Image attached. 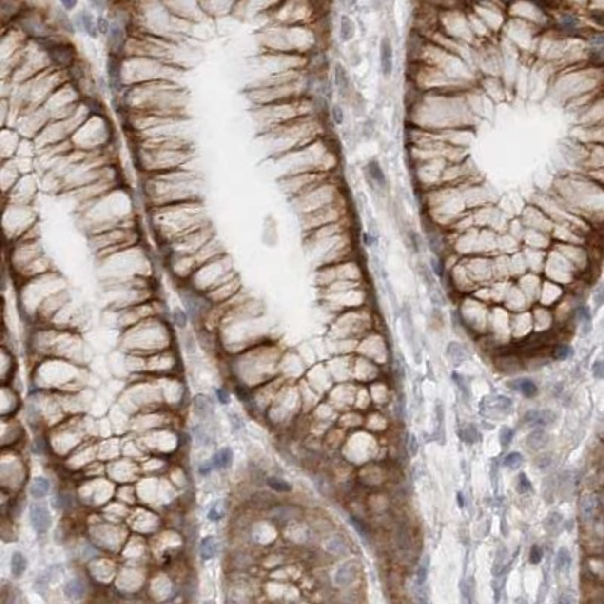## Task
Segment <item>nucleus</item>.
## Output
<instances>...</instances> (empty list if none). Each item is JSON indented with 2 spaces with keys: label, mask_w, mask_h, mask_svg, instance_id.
<instances>
[{
  "label": "nucleus",
  "mask_w": 604,
  "mask_h": 604,
  "mask_svg": "<svg viewBox=\"0 0 604 604\" xmlns=\"http://www.w3.org/2000/svg\"><path fill=\"white\" fill-rule=\"evenodd\" d=\"M52 576H53V569H52V568L42 571L41 574L35 579V583H34L35 591H38L39 594H42L45 589H47V587H49V583H50V579H52Z\"/></svg>",
  "instance_id": "b1692460"
},
{
  "label": "nucleus",
  "mask_w": 604,
  "mask_h": 604,
  "mask_svg": "<svg viewBox=\"0 0 604 604\" xmlns=\"http://www.w3.org/2000/svg\"><path fill=\"white\" fill-rule=\"evenodd\" d=\"M512 387L515 390H518L523 396L526 397H533L538 393V387L536 384L529 379V378H523V379H517L512 382Z\"/></svg>",
  "instance_id": "aec40b11"
},
{
  "label": "nucleus",
  "mask_w": 604,
  "mask_h": 604,
  "mask_svg": "<svg viewBox=\"0 0 604 604\" xmlns=\"http://www.w3.org/2000/svg\"><path fill=\"white\" fill-rule=\"evenodd\" d=\"M594 304H595L597 310L604 305V281L601 284H598V287L594 292Z\"/></svg>",
  "instance_id": "58836bf2"
},
{
  "label": "nucleus",
  "mask_w": 604,
  "mask_h": 604,
  "mask_svg": "<svg viewBox=\"0 0 604 604\" xmlns=\"http://www.w3.org/2000/svg\"><path fill=\"white\" fill-rule=\"evenodd\" d=\"M192 405H194L195 415L199 417L201 420H207L213 415V404H212V400L204 394H196L192 399Z\"/></svg>",
  "instance_id": "6e6552de"
},
{
  "label": "nucleus",
  "mask_w": 604,
  "mask_h": 604,
  "mask_svg": "<svg viewBox=\"0 0 604 604\" xmlns=\"http://www.w3.org/2000/svg\"><path fill=\"white\" fill-rule=\"evenodd\" d=\"M192 433H194V438H195V441H196L199 446H204V447L212 446L213 438H212V435L209 433V430H207L203 425H196V426H194V428H192Z\"/></svg>",
  "instance_id": "5701e85b"
},
{
  "label": "nucleus",
  "mask_w": 604,
  "mask_h": 604,
  "mask_svg": "<svg viewBox=\"0 0 604 604\" xmlns=\"http://www.w3.org/2000/svg\"><path fill=\"white\" fill-rule=\"evenodd\" d=\"M216 396H218V400L221 402L222 405H227L228 402H230V394H228L227 390H224V389H218V390H216Z\"/></svg>",
  "instance_id": "864d4df0"
},
{
  "label": "nucleus",
  "mask_w": 604,
  "mask_h": 604,
  "mask_svg": "<svg viewBox=\"0 0 604 604\" xmlns=\"http://www.w3.org/2000/svg\"><path fill=\"white\" fill-rule=\"evenodd\" d=\"M559 601L562 603H571V601H576L574 597H559Z\"/></svg>",
  "instance_id": "bf43d9fd"
},
{
  "label": "nucleus",
  "mask_w": 604,
  "mask_h": 604,
  "mask_svg": "<svg viewBox=\"0 0 604 604\" xmlns=\"http://www.w3.org/2000/svg\"><path fill=\"white\" fill-rule=\"evenodd\" d=\"M551 455L548 453H546V455H541V456H538L536 459H535V466H536V468H539L541 471H546L550 466H551Z\"/></svg>",
  "instance_id": "e433bc0d"
},
{
  "label": "nucleus",
  "mask_w": 604,
  "mask_h": 604,
  "mask_svg": "<svg viewBox=\"0 0 604 604\" xmlns=\"http://www.w3.org/2000/svg\"><path fill=\"white\" fill-rule=\"evenodd\" d=\"M338 37L342 42H351L355 37V23L349 15H342L338 24Z\"/></svg>",
  "instance_id": "f8f14e48"
},
{
  "label": "nucleus",
  "mask_w": 604,
  "mask_h": 604,
  "mask_svg": "<svg viewBox=\"0 0 604 604\" xmlns=\"http://www.w3.org/2000/svg\"><path fill=\"white\" fill-rule=\"evenodd\" d=\"M408 239H409V243L412 246L414 253H419L420 251V237H419V234H417V231L409 228L408 230Z\"/></svg>",
  "instance_id": "a19ab883"
},
{
  "label": "nucleus",
  "mask_w": 604,
  "mask_h": 604,
  "mask_svg": "<svg viewBox=\"0 0 604 604\" xmlns=\"http://www.w3.org/2000/svg\"><path fill=\"white\" fill-rule=\"evenodd\" d=\"M430 265H432V269H433V272H435V275H438V276L444 275V265H443V260L438 255L430 258Z\"/></svg>",
  "instance_id": "79ce46f5"
},
{
  "label": "nucleus",
  "mask_w": 604,
  "mask_h": 604,
  "mask_svg": "<svg viewBox=\"0 0 604 604\" xmlns=\"http://www.w3.org/2000/svg\"><path fill=\"white\" fill-rule=\"evenodd\" d=\"M529 561H530V564H539L541 561H543V548H541L539 546H533L530 548Z\"/></svg>",
  "instance_id": "37998d69"
},
{
  "label": "nucleus",
  "mask_w": 604,
  "mask_h": 604,
  "mask_svg": "<svg viewBox=\"0 0 604 604\" xmlns=\"http://www.w3.org/2000/svg\"><path fill=\"white\" fill-rule=\"evenodd\" d=\"M586 44L589 49L604 47V30H592L586 35Z\"/></svg>",
  "instance_id": "a878e982"
},
{
  "label": "nucleus",
  "mask_w": 604,
  "mask_h": 604,
  "mask_svg": "<svg viewBox=\"0 0 604 604\" xmlns=\"http://www.w3.org/2000/svg\"><path fill=\"white\" fill-rule=\"evenodd\" d=\"M512 438H514V430L510 429V428H502V430H500V444H502V447H507L510 443H512Z\"/></svg>",
  "instance_id": "4c0bfd02"
},
{
  "label": "nucleus",
  "mask_w": 604,
  "mask_h": 604,
  "mask_svg": "<svg viewBox=\"0 0 604 604\" xmlns=\"http://www.w3.org/2000/svg\"><path fill=\"white\" fill-rule=\"evenodd\" d=\"M349 521H351V524L353 526V527H355V529H357L358 535H360V536H361L363 539H367V532H366V529L363 527V526L360 524V521H358L357 518H353V517H352V518H351Z\"/></svg>",
  "instance_id": "8fccbe9b"
},
{
  "label": "nucleus",
  "mask_w": 604,
  "mask_h": 604,
  "mask_svg": "<svg viewBox=\"0 0 604 604\" xmlns=\"http://www.w3.org/2000/svg\"><path fill=\"white\" fill-rule=\"evenodd\" d=\"M387 3V0H373V8L375 9H382V6Z\"/></svg>",
  "instance_id": "13d9d810"
},
{
  "label": "nucleus",
  "mask_w": 604,
  "mask_h": 604,
  "mask_svg": "<svg viewBox=\"0 0 604 604\" xmlns=\"http://www.w3.org/2000/svg\"><path fill=\"white\" fill-rule=\"evenodd\" d=\"M349 62H351V65L352 67H358L361 62H363V58H361V52L358 50V45L357 47H355V52L353 50H351L349 52Z\"/></svg>",
  "instance_id": "c03bdc74"
},
{
  "label": "nucleus",
  "mask_w": 604,
  "mask_h": 604,
  "mask_svg": "<svg viewBox=\"0 0 604 604\" xmlns=\"http://www.w3.org/2000/svg\"><path fill=\"white\" fill-rule=\"evenodd\" d=\"M557 26H559L561 32L568 34V35H574L582 29V21H580V19L577 17V15L571 14V12H565L559 17Z\"/></svg>",
  "instance_id": "1a4fd4ad"
},
{
  "label": "nucleus",
  "mask_w": 604,
  "mask_h": 604,
  "mask_svg": "<svg viewBox=\"0 0 604 604\" xmlns=\"http://www.w3.org/2000/svg\"><path fill=\"white\" fill-rule=\"evenodd\" d=\"M97 27H98V32H100V34L107 35V34H109L111 24H109V21L104 20V19H98V20H97Z\"/></svg>",
  "instance_id": "3c124183"
},
{
  "label": "nucleus",
  "mask_w": 604,
  "mask_h": 604,
  "mask_svg": "<svg viewBox=\"0 0 604 604\" xmlns=\"http://www.w3.org/2000/svg\"><path fill=\"white\" fill-rule=\"evenodd\" d=\"M571 564H572V557H571L569 550L566 547H561L559 551H557V556H556L557 569L562 571V572H568L569 568H571Z\"/></svg>",
  "instance_id": "4be33fe9"
},
{
  "label": "nucleus",
  "mask_w": 604,
  "mask_h": 604,
  "mask_svg": "<svg viewBox=\"0 0 604 604\" xmlns=\"http://www.w3.org/2000/svg\"><path fill=\"white\" fill-rule=\"evenodd\" d=\"M89 2L94 5L96 9H103V6H104V0H89Z\"/></svg>",
  "instance_id": "4d7b16f0"
},
{
  "label": "nucleus",
  "mask_w": 604,
  "mask_h": 604,
  "mask_svg": "<svg viewBox=\"0 0 604 604\" xmlns=\"http://www.w3.org/2000/svg\"><path fill=\"white\" fill-rule=\"evenodd\" d=\"M571 355H572V348L568 346V345H561V346H557L554 349V358L559 360V361L568 360Z\"/></svg>",
  "instance_id": "72a5a7b5"
},
{
  "label": "nucleus",
  "mask_w": 604,
  "mask_h": 604,
  "mask_svg": "<svg viewBox=\"0 0 604 604\" xmlns=\"http://www.w3.org/2000/svg\"><path fill=\"white\" fill-rule=\"evenodd\" d=\"M173 320H174V323L177 325V327L184 328L186 325H188V314H186L181 308H175L173 312Z\"/></svg>",
  "instance_id": "c9c22d12"
},
{
  "label": "nucleus",
  "mask_w": 604,
  "mask_h": 604,
  "mask_svg": "<svg viewBox=\"0 0 604 604\" xmlns=\"http://www.w3.org/2000/svg\"><path fill=\"white\" fill-rule=\"evenodd\" d=\"M29 520H30V526L32 529L42 535L45 533L52 526V517L49 509L42 506V505H32L29 509Z\"/></svg>",
  "instance_id": "7ed1b4c3"
},
{
  "label": "nucleus",
  "mask_w": 604,
  "mask_h": 604,
  "mask_svg": "<svg viewBox=\"0 0 604 604\" xmlns=\"http://www.w3.org/2000/svg\"><path fill=\"white\" fill-rule=\"evenodd\" d=\"M233 456H234V453L230 447L221 448V450L216 452L212 458L213 464H214V468L225 470V468L231 467V464H233Z\"/></svg>",
  "instance_id": "2eb2a0df"
},
{
  "label": "nucleus",
  "mask_w": 604,
  "mask_h": 604,
  "mask_svg": "<svg viewBox=\"0 0 604 604\" xmlns=\"http://www.w3.org/2000/svg\"><path fill=\"white\" fill-rule=\"evenodd\" d=\"M523 419L527 425L547 426V425H553L556 422L557 415L551 409H533V411H529L527 414H524Z\"/></svg>",
  "instance_id": "0eeeda50"
},
{
  "label": "nucleus",
  "mask_w": 604,
  "mask_h": 604,
  "mask_svg": "<svg viewBox=\"0 0 604 604\" xmlns=\"http://www.w3.org/2000/svg\"><path fill=\"white\" fill-rule=\"evenodd\" d=\"M79 23L82 26V29L85 30V34L91 38H97L98 37V27H97V21L92 17V14L89 11H82L80 12V17H79Z\"/></svg>",
  "instance_id": "dca6fc26"
},
{
  "label": "nucleus",
  "mask_w": 604,
  "mask_h": 604,
  "mask_svg": "<svg viewBox=\"0 0 604 604\" xmlns=\"http://www.w3.org/2000/svg\"><path fill=\"white\" fill-rule=\"evenodd\" d=\"M107 64H106V73H107V85H109L112 94H121L124 88V67H122V55L117 53H109L107 55Z\"/></svg>",
  "instance_id": "f257e3e1"
},
{
  "label": "nucleus",
  "mask_w": 604,
  "mask_h": 604,
  "mask_svg": "<svg viewBox=\"0 0 604 604\" xmlns=\"http://www.w3.org/2000/svg\"><path fill=\"white\" fill-rule=\"evenodd\" d=\"M592 373L597 379H604V361L598 360L592 366Z\"/></svg>",
  "instance_id": "a18cd8bd"
},
{
  "label": "nucleus",
  "mask_w": 604,
  "mask_h": 604,
  "mask_svg": "<svg viewBox=\"0 0 604 604\" xmlns=\"http://www.w3.org/2000/svg\"><path fill=\"white\" fill-rule=\"evenodd\" d=\"M363 240H364V243H366L367 246H370L373 242H376V237H373L370 233H364V234H363Z\"/></svg>",
  "instance_id": "6e6d98bb"
},
{
  "label": "nucleus",
  "mask_w": 604,
  "mask_h": 604,
  "mask_svg": "<svg viewBox=\"0 0 604 604\" xmlns=\"http://www.w3.org/2000/svg\"><path fill=\"white\" fill-rule=\"evenodd\" d=\"M26 566H27V561H26L24 554L20 553V551L12 553V557H11V572H12V576L14 577H21L24 574V571H26Z\"/></svg>",
  "instance_id": "412c9836"
},
{
  "label": "nucleus",
  "mask_w": 604,
  "mask_h": 604,
  "mask_svg": "<svg viewBox=\"0 0 604 604\" xmlns=\"http://www.w3.org/2000/svg\"><path fill=\"white\" fill-rule=\"evenodd\" d=\"M576 317L580 322L582 328H583V334H589L592 330V314H591V310L587 305H579L576 310Z\"/></svg>",
  "instance_id": "6ab92c4d"
},
{
  "label": "nucleus",
  "mask_w": 604,
  "mask_h": 604,
  "mask_svg": "<svg viewBox=\"0 0 604 604\" xmlns=\"http://www.w3.org/2000/svg\"><path fill=\"white\" fill-rule=\"evenodd\" d=\"M408 448H409V453L412 456L417 455V452H419V443H417V438L414 435H411L409 440H408Z\"/></svg>",
  "instance_id": "603ef678"
},
{
  "label": "nucleus",
  "mask_w": 604,
  "mask_h": 604,
  "mask_svg": "<svg viewBox=\"0 0 604 604\" xmlns=\"http://www.w3.org/2000/svg\"><path fill=\"white\" fill-rule=\"evenodd\" d=\"M107 45H109L111 53L124 55V45H126V34L124 29L118 23H111L109 34H107Z\"/></svg>",
  "instance_id": "423d86ee"
},
{
  "label": "nucleus",
  "mask_w": 604,
  "mask_h": 604,
  "mask_svg": "<svg viewBox=\"0 0 604 604\" xmlns=\"http://www.w3.org/2000/svg\"><path fill=\"white\" fill-rule=\"evenodd\" d=\"M355 572H357V568H355L353 564L349 562V564L342 565V566L337 569L335 576H334L335 585H337V586H348V585H351V583L353 582Z\"/></svg>",
  "instance_id": "9d476101"
},
{
  "label": "nucleus",
  "mask_w": 604,
  "mask_h": 604,
  "mask_svg": "<svg viewBox=\"0 0 604 604\" xmlns=\"http://www.w3.org/2000/svg\"><path fill=\"white\" fill-rule=\"evenodd\" d=\"M458 505H459V507H464V497H462L461 492H458Z\"/></svg>",
  "instance_id": "052dcab7"
},
{
  "label": "nucleus",
  "mask_w": 604,
  "mask_h": 604,
  "mask_svg": "<svg viewBox=\"0 0 604 604\" xmlns=\"http://www.w3.org/2000/svg\"><path fill=\"white\" fill-rule=\"evenodd\" d=\"M459 437H461L462 441H466V443H468V444H473V443H476V441L479 440V432L476 430L474 426H467V428H464V429L459 432Z\"/></svg>",
  "instance_id": "473e14b6"
},
{
  "label": "nucleus",
  "mask_w": 604,
  "mask_h": 604,
  "mask_svg": "<svg viewBox=\"0 0 604 604\" xmlns=\"http://www.w3.org/2000/svg\"><path fill=\"white\" fill-rule=\"evenodd\" d=\"M213 470H214L213 459H210V461H207V462H203V464H201V466L198 467V471H199L201 476H209Z\"/></svg>",
  "instance_id": "49530a36"
},
{
  "label": "nucleus",
  "mask_w": 604,
  "mask_h": 604,
  "mask_svg": "<svg viewBox=\"0 0 604 604\" xmlns=\"http://www.w3.org/2000/svg\"><path fill=\"white\" fill-rule=\"evenodd\" d=\"M495 404H497V407L502 408V409H509L510 407H512V400L507 399L506 396H499V397H495Z\"/></svg>",
  "instance_id": "09e8293b"
},
{
  "label": "nucleus",
  "mask_w": 604,
  "mask_h": 604,
  "mask_svg": "<svg viewBox=\"0 0 604 604\" xmlns=\"http://www.w3.org/2000/svg\"><path fill=\"white\" fill-rule=\"evenodd\" d=\"M375 133H376V122H375V119L366 118L364 122H363V126H361V136H363V139H366V141H370V139L375 136Z\"/></svg>",
  "instance_id": "7c9ffc66"
},
{
  "label": "nucleus",
  "mask_w": 604,
  "mask_h": 604,
  "mask_svg": "<svg viewBox=\"0 0 604 604\" xmlns=\"http://www.w3.org/2000/svg\"><path fill=\"white\" fill-rule=\"evenodd\" d=\"M580 510H582V515L585 520H591V517L594 515V510H595V500L592 495H585L580 502Z\"/></svg>",
  "instance_id": "bb28decb"
},
{
  "label": "nucleus",
  "mask_w": 604,
  "mask_h": 604,
  "mask_svg": "<svg viewBox=\"0 0 604 604\" xmlns=\"http://www.w3.org/2000/svg\"><path fill=\"white\" fill-rule=\"evenodd\" d=\"M327 548H328L330 553L337 554V556H342V554H346V553H348V546H346V543H345L342 538H338V536H334V538H331V539L328 541Z\"/></svg>",
  "instance_id": "393cba45"
},
{
  "label": "nucleus",
  "mask_w": 604,
  "mask_h": 604,
  "mask_svg": "<svg viewBox=\"0 0 604 604\" xmlns=\"http://www.w3.org/2000/svg\"><path fill=\"white\" fill-rule=\"evenodd\" d=\"M64 594L70 600H80L85 594V585L79 579H71L64 587Z\"/></svg>",
  "instance_id": "a211bd4d"
},
{
  "label": "nucleus",
  "mask_w": 604,
  "mask_h": 604,
  "mask_svg": "<svg viewBox=\"0 0 604 604\" xmlns=\"http://www.w3.org/2000/svg\"><path fill=\"white\" fill-rule=\"evenodd\" d=\"M447 357L450 358V361L453 364L458 366V364H462L464 361L468 360V352L464 349L459 343L452 342V343L447 345Z\"/></svg>",
  "instance_id": "f3484780"
},
{
  "label": "nucleus",
  "mask_w": 604,
  "mask_h": 604,
  "mask_svg": "<svg viewBox=\"0 0 604 604\" xmlns=\"http://www.w3.org/2000/svg\"><path fill=\"white\" fill-rule=\"evenodd\" d=\"M426 577H428V566H426V564H422L420 568H419V572H417V585L423 586L425 582H426Z\"/></svg>",
  "instance_id": "de8ad7c7"
},
{
  "label": "nucleus",
  "mask_w": 604,
  "mask_h": 604,
  "mask_svg": "<svg viewBox=\"0 0 604 604\" xmlns=\"http://www.w3.org/2000/svg\"><path fill=\"white\" fill-rule=\"evenodd\" d=\"M219 505H221V502H216L213 505V507L209 510V518L212 521H221V518L224 517V509L219 507Z\"/></svg>",
  "instance_id": "ea45409f"
},
{
  "label": "nucleus",
  "mask_w": 604,
  "mask_h": 604,
  "mask_svg": "<svg viewBox=\"0 0 604 604\" xmlns=\"http://www.w3.org/2000/svg\"><path fill=\"white\" fill-rule=\"evenodd\" d=\"M532 489V484H530V481H529V477L526 476L524 473H520L518 474V484H517V491L520 492V494H526V492H529Z\"/></svg>",
  "instance_id": "f704fd0d"
},
{
  "label": "nucleus",
  "mask_w": 604,
  "mask_h": 604,
  "mask_svg": "<svg viewBox=\"0 0 604 604\" xmlns=\"http://www.w3.org/2000/svg\"><path fill=\"white\" fill-rule=\"evenodd\" d=\"M503 464H505L506 468L517 470V468H520V466L523 464V456H521V453H518V452H510L509 455H506Z\"/></svg>",
  "instance_id": "2f4dec72"
},
{
  "label": "nucleus",
  "mask_w": 604,
  "mask_h": 604,
  "mask_svg": "<svg viewBox=\"0 0 604 604\" xmlns=\"http://www.w3.org/2000/svg\"><path fill=\"white\" fill-rule=\"evenodd\" d=\"M49 491H50V481L44 476L35 477L29 489L30 495H32L34 499H44L45 495L49 494Z\"/></svg>",
  "instance_id": "4468645a"
},
{
  "label": "nucleus",
  "mask_w": 604,
  "mask_h": 604,
  "mask_svg": "<svg viewBox=\"0 0 604 604\" xmlns=\"http://www.w3.org/2000/svg\"><path fill=\"white\" fill-rule=\"evenodd\" d=\"M334 86L338 92V96L342 97L343 100L349 101L353 96V86H352V80H351V76L348 73V70L337 62L334 65Z\"/></svg>",
  "instance_id": "20e7f679"
},
{
  "label": "nucleus",
  "mask_w": 604,
  "mask_h": 604,
  "mask_svg": "<svg viewBox=\"0 0 604 604\" xmlns=\"http://www.w3.org/2000/svg\"><path fill=\"white\" fill-rule=\"evenodd\" d=\"M550 441H551V437L543 429H536V430L530 432L529 437H527V446L532 448V450H541V448H546Z\"/></svg>",
  "instance_id": "9b49d317"
},
{
  "label": "nucleus",
  "mask_w": 604,
  "mask_h": 604,
  "mask_svg": "<svg viewBox=\"0 0 604 604\" xmlns=\"http://www.w3.org/2000/svg\"><path fill=\"white\" fill-rule=\"evenodd\" d=\"M268 485L276 491V492H290L292 491V485L280 477H268Z\"/></svg>",
  "instance_id": "c85d7f7f"
},
{
  "label": "nucleus",
  "mask_w": 604,
  "mask_h": 604,
  "mask_svg": "<svg viewBox=\"0 0 604 604\" xmlns=\"http://www.w3.org/2000/svg\"><path fill=\"white\" fill-rule=\"evenodd\" d=\"M394 68V50L389 37H382L379 41V71L384 79H390Z\"/></svg>",
  "instance_id": "f03ea898"
},
{
  "label": "nucleus",
  "mask_w": 604,
  "mask_h": 604,
  "mask_svg": "<svg viewBox=\"0 0 604 604\" xmlns=\"http://www.w3.org/2000/svg\"><path fill=\"white\" fill-rule=\"evenodd\" d=\"M330 117H331V121L335 124V126H343V122H345V111H343L342 104L332 103V104L330 106Z\"/></svg>",
  "instance_id": "cd10ccee"
},
{
  "label": "nucleus",
  "mask_w": 604,
  "mask_h": 604,
  "mask_svg": "<svg viewBox=\"0 0 604 604\" xmlns=\"http://www.w3.org/2000/svg\"><path fill=\"white\" fill-rule=\"evenodd\" d=\"M218 553V541L214 536H206L203 538L199 544V556L203 561H210Z\"/></svg>",
  "instance_id": "ddd939ff"
},
{
  "label": "nucleus",
  "mask_w": 604,
  "mask_h": 604,
  "mask_svg": "<svg viewBox=\"0 0 604 604\" xmlns=\"http://www.w3.org/2000/svg\"><path fill=\"white\" fill-rule=\"evenodd\" d=\"M562 523H564V517H562V514H559V512H551V514L547 517L546 527H547L550 532L556 533L557 530H559L561 526H562Z\"/></svg>",
  "instance_id": "c756f323"
},
{
  "label": "nucleus",
  "mask_w": 604,
  "mask_h": 604,
  "mask_svg": "<svg viewBox=\"0 0 604 604\" xmlns=\"http://www.w3.org/2000/svg\"><path fill=\"white\" fill-rule=\"evenodd\" d=\"M366 177L370 181V184L373 186L375 189L385 192L387 188H389V178L385 175V171L382 169L381 163L378 159H370L366 163Z\"/></svg>",
  "instance_id": "39448f33"
},
{
  "label": "nucleus",
  "mask_w": 604,
  "mask_h": 604,
  "mask_svg": "<svg viewBox=\"0 0 604 604\" xmlns=\"http://www.w3.org/2000/svg\"><path fill=\"white\" fill-rule=\"evenodd\" d=\"M59 2L67 11H73L77 6V2H79V0H59Z\"/></svg>",
  "instance_id": "5fc2aeb1"
}]
</instances>
